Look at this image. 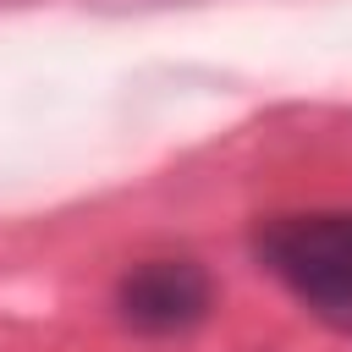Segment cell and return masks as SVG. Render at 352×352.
Listing matches in <instances>:
<instances>
[{
    "label": "cell",
    "mask_w": 352,
    "mask_h": 352,
    "mask_svg": "<svg viewBox=\"0 0 352 352\" xmlns=\"http://www.w3.org/2000/svg\"><path fill=\"white\" fill-rule=\"evenodd\" d=\"M116 308L143 336H176L192 330L209 314V275L192 258H148L121 275Z\"/></svg>",
    "instance_id": "cell-2"
},
{
    "label": "cell",
    "mask_w": 352,
    "mask_h": 352,
    "mask_svg": "<svg viewBox=\"0 0 352 352\" xmlns=\"http://www.w3.org/2000/svg\"><path fill=\"white\" fill-rule=\"evenodd\" d=\"M258 258L314 319L352 330V209L270 220L258 231Z\"/></svg>",
    "instance_id": "cell-1"
}]
</instances>
